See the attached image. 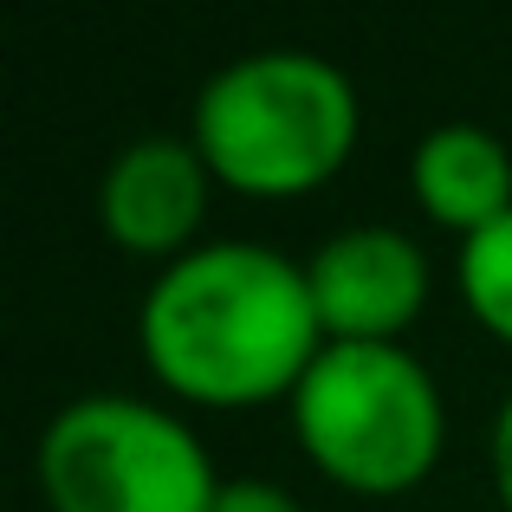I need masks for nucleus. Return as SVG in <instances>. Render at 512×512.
Wrapping results in <instances>:
<instances>
[{
  "instance_id": "f257e3e1",
  "label": "nucleus",
  "mask_w": 512,
  "mask_h": 512,
  "mask_svg": "<svg viewBox=\"0 0 512 512\" xmlns=\"http://www.w3.org/2000/svg\"><path fill=\"white\" fill-rule=\"evenodd\" d=\"M137 350L156 389L188 409L292 402L325 350L305 260L260 240H201L150 279Z\"/></svg>"
},
{
  "instance_id": "f03ea898",
  "label": "nucleus",
  "mask_w": 512,
  "mask_h": 512,
  "mask_svg": "<svg viewBox=\"0 0 512 512\" xmlns=\"http://www.w3.org/2000/svg\"><path fill=\"white\" fill-rule=\"evenodd\" d=\"M363 98L344 65L299 46L227 59L188 111V143L227 195L299 201L318 195L357 156Z\"/></svg>"
},
{
  "instance_id": "7ed1b4c3",
  "label": "nucleus",
  "mask_w": 512,
  "mask_h": 512,
  "mask_svg": "<svg viewBox=\"0 0 512 512\" xmlns=\"http://www.w3.org/2000/svg\"><path fill=\"white\" fill-rule=\"evenodd\" d=\"M299 454L357 500L415 493L448 448V402L409 344H325L286 402Z\"/></svg>"
},
{
  "instance_id": "20e7f679",
  "label": "nucleus",
  "mask_w": 512,
  "mask_h": 512,
  "mask_svg": "<svg viewBox=\"0 0 512 512\" xmlns=\"http://www.w3.org/2000/svg\"><path fill=\"white\" fill-rule=\"evenodd\" d=\"M52 512H208L221 493L214 454L169 402L98 389L52 409L33 448Z\"/></svg>"
},
{
  "instance_id": "39448f33",
  "label": "nucleus",
  "mask_w": 512,
  "mask_h": 512,
  "mask_svg": "<svg viewBox=\"0 0 512 512\" xmlns=\"http://www.w3.org/2000/svg\"><path fill=\"white\" fill-rule=\"evenodd\" d=\"M305 286H312L325 344H402L422 325L435 273L415 234L363 221L331 234L305 260Z\"/></svg>"
},
{
  "instance_id": "423d86ee",
  "label": "nucleus",
  "mask_w": 512,
  "mask_h": 512,
  "mask_svg": "<svg viewBox=\"0 0 512 512\" xmlns=\"http://www.w3.org/2000/svg\"><path fill=\"white\" fill-rule=\"evenodd\" d=\"M214 188L221 182L188 137H137L98 175V227L117 253L150 260L163 273L201 247Z\"/></svg>"
},
{
  "instance_id": "0eeeda50",
  "label": "nucleus",
  "mask_w": 512,
  "mask_h": 512,
  "mask_svg": "<svg viewBox=\"0 0 512 512\" xmlns=\"http://www.w3.org/2000/svg\"><path fill=\"white\" fill-rule=\"evenodd\" d=\"M415 208L454 240H474L512 214V150L487 124H435L409 150Z\"/></svg>"
},
{
  "instance_id": "6e6552de",
  "label": "nucleus",
  "mask_w": 512,
  "mask_h": 512,
  "mask_svg": "<svg viewBox=\"0 0 512 512\" xmlns=\"http://www.w3.org/2000/svg\"><path fill=\"white\" fill-rule=\"evenodd\" d=\"M454 286H461V299H467V318L512 350V214L461 247Z\"/></svg>"
},
{
  "instance_id": "1a4fd4ad",
  "label": "nucleus",
  "mask_w": 512,
  "mask_h": 512,
  "mask_svg": "<svg viewBox=\"0 0 512 512\" xmlns=\"http://www.w3.org/2000/svg\"><path fill=\"white\" fill-rule=\"evenodd\" d=\"M208 512H305L279 480H221Z\"/></svg>"
},
{
  "instance_id": "9d476101",
  "label": "nucleus",
  "mask_w": 512,
  "mask_h": 512,
  "mask_svg": "<svg viewBox=\"0 0 512 512\" xmlns=\"http://www.w3.org/2000/svg\"><path fill=\"white\" fill-rule=\"evenodd\" d=\"M487 474H493L500 512H512V396L500 402V415H493V428H487Z\"/></svg>"
}]
</instances>
